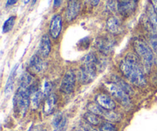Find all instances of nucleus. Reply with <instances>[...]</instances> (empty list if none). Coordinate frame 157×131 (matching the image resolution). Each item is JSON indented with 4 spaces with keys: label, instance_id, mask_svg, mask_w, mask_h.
Returning a JSON list of instances; mask_svg holds the SVG:
<instances>
[{
    "label": "nucleus",
    "instance_id": "obj_1",
    "mask_svg": "<svg viewBox=\"0 0 157 131\" xmlns=\"http://www.w3.org/2000/svg\"><path fill=\"white\" fill-rule=\"evenodd\" d=\"M120 69L123 75L133 84L137 87H144L147 84L141 61L137 56L129 54L120 64Z\"/></svg>",
    "mask_w": 157,
    "mask_h": 131
},
{
    "label": "nucleus",
    "instance_id": "obj_2",
    "mask_svg": "<svg viewBox=\"0 0 157 131\" xmlns=\"http://www.w3.org/2000/svg\"><path fill=\"white\" fill-rule=\"evenodd\" d=\"M98 59L94 53L87 54L81 59V67L78 72V79L82 84H87L94 81L98 75Z\"/></svg>",
    "mask_w": 157,
    "mask_h": 131
},
{
    "label": "nucleus",
    "instance_id": "obj_3",
    "mask_svg": "<svg viewBox=\"0 0 157 131\" xmlns=\"http://www.w3.org/2000/svg\"><path fill=\"white\" fill-rule=\"evenodd\" d=\"M133 44L135 52L144 66V70L149 72L154 62L153 50L144 40L139 38L135 39Z\"/></svg>",
    "mask_w": 157,
    "mask_h": 131
},
{
    "label": "nucleus",
    "instance_id": "obj_4",
    "mask_svg": "<svg viewBox=\"0 0 157 131\" xmlns=\"http://www.w3.org/2000/svg\"><path fill=\"white\" fill-rule=\"evenodd\" d=\"M31 91L18 88L13 98V106L15 111L19 116L24 117L30 106Z\"/></svg>",
    "mask_w": 157,
    "mask_h": 131
},
{
    "label": "nucleus",
    "instance_id": "obj_5",
    "mask_svg": "<svg viewBox=\"0 0 157 131\" xmlns=\"http://www.w3.org/2000/svg\"><path fill=\"white\" fill-rule=\"evenodd\" d=\"M104 87L107 89V91L110 94V95L113 98H115L121 105L124 107H130L131 104L130 94L126 93L117 84L110 81L104 83Z\"/></svg>",
    "mask_w": 157,
    "mask_h": 131
},
{
    "label": "nucleus",
    "instance_id": "obj_6",
    "mask_svg": "<svg viewBox=\"0 0 157 131\" xmlns=\"http://www.w3.org/2000/svg\"><path fill=\"white\" fill-rule=\"evenodd\" d=\"M77 77L72 70H68L65 74L61 81L60 90L65 94H70L75 90V83Z\"/></svg>",
    "mask_w": 157,
    "mask_h": 131
},
{
    "label": "nucleus",
    "instance_id": "obj_7",
    "mask_svg": "<svg viewBox=\"0 0 157 131\" xmlns=\"http://www.w3.org/2000/svg\"><path fill=\"white\" fill-rule=\"evenodd\" d=\"M95 45L101 54L104 55H108L113 50L114 41L107 37H100L96 39Z\"/></svg>",
    "mask_w": 157,
    "mask_h": 131
},
{
    "label": "nucleus",
    "instance_id": "obj_8",
    "mask_svg": "<svg viewBox=\"0 0 157 131\" xmlns=\"http://www.w3.org/2000/svg\"><path fill=\"white\" fill-rule=\"evenodd\" d=\"M81 10L80 0H69L65 12V18L67 21H72L77 18Z\"/></svg>",
    "mask_w": 157,
    "mask_h": 131
},
{
    "label": "nucleus",
    "instance_id": "obj_9",
    "mask_svg": "<svg viewBox=\"0 0 157 131\" xmlns=\"http://www.w3.org/2000/svg\"><path fill=\"white\" fill-rule=\"evenodd\" d=\"M96 103L102 108L107 110H113L116 108V103L111 97L104 93H101L96 96Z\"/></svg>",
    "mask_w": 157,
    "mask_h": 131
},
{
    "label": "nucleus",
    "instance_id": "obj_10",
    "mask_svg": "<svg viewBox=\"0 0 157 131\" xmlns=\"http://www.w3.org/2000/svg\"><path fill=\"white\" fill-rule=\"evenodd\" d=\"M62 30V18L60 15H55L52 17L50 23V35L54 39L59 37Z\"/></svg>",
    "mask_w": 157,
    "mask_h": 131
},
{
    "label": "nucleus",
    "instance_id": "obj_11",
    "mask_svg": "<svg viewBox=\"0 0 157 131\" xmlns=\"http://www.w3.org/2000/svg\"><path fill=\"white\" fill-rule=\"evenodd\" d=\"M146 25H147L149 32H156L157 33V13L152 5L149 6L147 9V18Z\"/></svg>",
    "mask_w": 157,
    "mask_h": 131
},
{
    "label": "nucleus",
    "instance_id": "obj_12",
    "mask_svg": "<svg viewBox=\"0 0 157 131\" xmlns=\"http://www.w3.org/2000/svg\"><path fill=\"white\" fill-rule=\"evenodd\" d=\"M117 10L121 15H129L135 9V2L133 0H117Z\"/></svg>",
    "mask_w": 157,
    "mask_h": 131
},
{
    "label": "nucleus",
    "instance_id": "obj_13",
    "mask_svg": "<svg viewBox=\"0 0 157 131\" xmlns=\"http://www.w3.org/2000/svg\"><path fill=\"white\" fill-rule=\"evenodd\" d=\"M52 49L50 38L48 35H44L41 37L38 46V55L41 58H47L49 55Z\"/></svg>",
    "mask_w": 157,
    "mask_h": 131
},
{
    "label": "nucleus",
    "instance_id": "obj_14",
    "mask_svg": "<svg viewBox=\"0 0 157 131\" xmlns=\"http://www.w3.org/2000/svg\"><path fill=\"white\" fill-rule=\"evenodd\" d=\"M57 95L52 93L49 96L46 98L44 101V106H43V112L45 115H50L55 112V107L57 104Z\"/></svg>",
    "mask_w": 157,
    "mask_h": 131
},
{
    "label": "nucleus",
    "instance_id": "obj_15",
    "mask_svg": "<svg viewBox=\"0 0 157 131\" xmlns=\"http://www.w3.org/2000/svg\"><path fill=\"white\" fill-rule=\"evenodd\" d=\"M29 67L31 70L35 73L42 71L45 67V62L42 60V58L39 55H34L29 61Z\"/></svg>",
    "mask_w": 157,
    "mask_h": 131
},
{
    "label": "nucleus",
    "instance_id": "obj_16",
    "mask_svg": "<svg viewBox=\"0 0 157 131\" xmlns=\"http://www.w3.org/2000/svg\"><path fill=\"white\" fill-rule=\"evenodd\" d=\"M107 29L110 33L113 35H117L121 33L122 29L119 18L115 16L110 17L107 21Z\"/></svg>",
    "mask_w": 157,
    "mask_h": 131
},
{
    "label": "nucleus",
    "instance_id": "obj_17",
    "mask_svg": "<svg viewBox=\"0 0 157 131\" xmlns=\"http://www.w3.org/2000/svg\"><path fill=\"white\" fill-rule=\"evenodd\" d=\"M43 98H44V93L41 90L38 89L31 94L30 106L33 110H37L39 107Z\"/></svg>",
    "mask_w": 157,
    "mask_h": 131
},
{
    "label": "nucleus",
    "instance_id": "obj_18",
    "mask_svg": "<svg viewBox=\"0 0 157 131\" xmlns=\"http://www.w3.org/2000/svg\"><path fill=\"white\" fill-rule=\"evenodd\" d=\"M18 64H16L13 67H12V71H11L9 76L8 78L7 81L6 83V87H5V94L6 95L10 94L11 92L13 90V85H14V81H15V75H16V71L18 69Z\"/></svg>",
    "mask_w": 157,
    "mask_h": 131
},
{
    "label": "nucleus",
    "instance_id": "obj_19",
    "mask_svg": "<svg viewBox=\"0 0 157 131\" xmlns=\"http://www.w3.org/2000/svg\"><path fill=\"white\" fill-rule=\"evenodd\" d=\"M33 84V78L32 75L28 72H25L21 76L19 81V87L18 88L22 90H28Z\"/></svg>",
    "mask_w": 157,
    "mask_h": 131
},
{
    "label": "nucleus",
    "instance_id": "obj_20",
    "mask_svg": "<svg viewBox=\"0 0 157 131\" xmlns=\"http://www.w3.org/2000/svg\"><path fill=\"white\" fill-rule=\"evenodd\" d=\"M110 81L117 84L121 88H122L123 90H124L126 93L128 94H133V89L131 88V87L129 85V84H127L125 81H124V80H123L122 78H120V77L117 76V75H113V76L111 77V80H110Z\"/></svg>",
    "mask_w": 157,
    "mask_h": 131
},
{
    "label": "nucleus",
    "instance_id": "obj_21",
    "mask_svg": "<svg viewBox=\"0 0 157 131\" xmlns=\"http://www.w3.org/2000/svg\"><path fill=\"white\" fill-rule=\"evenodd\" d=\"M103 118H105L107 121H110V122H119L121 118H122V117L120 114L116 113L113 110H106L104 115H103Z\"/></svg>",
    "mask_w": 157,
    "mask_h": 131
},
{
    "label": "nucleus",
    "instance_id": "obj_22",
    "mask_svg": "<svg viewBox=\"0 0 157 131\" xmlns=\"http://www.w3.org/2000/svg\"><path fill=\"white\" fill-rule=\"evenodd\" d=\"M87 110H89V112H91V113L94 114L98 115V116L103 118V115H104V112H105V109L102 108L100 105H98L97 103H91V104H89L87 105Z\"/></svg>",
    "mask_w": 157,
    "mask_h": 131
},
{
    "label": "nucleus",
    "instance_id": "obj_23",
    "mask_svg": "<svg viewBox=\"0 0 157 131\" xmlns=\"http://www.w3.org/2000/svg\"><path fill=\"white\" fill-rule=\"evenodd\" d=\"M84 119L86 120L87 122H88L89 124L93 126H98L101 124L100 117L94 114L91 113V112H87V113H86L84 114Z\"/></svg>",
    "mask_w": 157,
    "mask_h": 131
},
{
    "label": "nucleus",
    "instance_id": "obj_24",
    "mask_svg": "<svg viewBox=\"0 0 157 131\" xmlns=\"http://www.w3.org/2000/svg\"><path fill=\"white\" fill-rule=\"evenodd\" d=\"M15 23V16H11L6 20L2 25L3 33H8L13 29Z\"/></svg>",
    "mask_w": 157,
    "mask_h": 131
},
{
    "label": "nucleus",
    "instance_id": "obj_25",
    "mask_svg": "<svg viewBox=\"0 0 157 131\" xmlns=\"http://www.w3.org/2000/svg\"><path fill=\"white\" fill-rule=\"evenodd\" d=\"M65 119L66 118L63 117V114L61 113H58L57 114H55L53 118V121H52V126H53L54 129L61 126Z\"/></svg>",
    "mask_w": 157,
    "mask_h": 131
},
{
    "label": "nucleus",
    "instance_id": "obj_26",
    "mask_svg": "<svg viewBox=\"0 0 157 131\" xmlns=\"http://www.w3.org/2000/svg\"><path fill=\"white\" fill-rule=\"evenodd\" d=\"M150 44L152 50L157 54V33L156 32H150Z\"/></svg>",
    "mask_w": 157,
    "mask_h": 131
},
{
    "label": "nucleus",
    "instance_id": "obj_27",
    "mask_svg": "<svg viewBox=\"0 0 157 131\" xmlns=\"http://www.w3.org/2000/svg\"><path fill=\"white\" fill-rule=\"evenodd\" d=\"M101 131H117V129L110 122H105L101 124L100 127Z\"/></svg>",
    "mask_w": 157,
    "mask_h": 131
},
{
    "label": "nucleus",
    "instance_id": "obj_28",
    "mask_svg": "<svg viewBox=\"0 0 157 131\" xmlns=\"http://www.w3.org/2000/svg\"><path fill=\"white\" fill-rule=\"evenodd\" d=\"M52 83L49 81H45L44 84V90H43V93H44V98H47L48 96L52 94Z\"/></svg>",
    "mask_w": 157,
    "mask_h": 131
},
{
    "label": "nucleus",
    "instance_id": "obj_29",
    "mask_svg": "<svg viewBox=\"0 0 157 131\" xmlns=\"http://www.w3.org/2000/svg\"><path fill=\"white\" fill-rule=\"evenodd\" d=\"M67 119H65L61 126H59V127H57V128L54 129V131H67Z\"/></svg>",
    "mask_w": 157,
    "mask_h": 131
},
{
    "label": "nucleus",
    "instance_id": "obj_30",
    "mask_svg": "<svg viewBox=\"0 0 157 131\" xmlns=\"http://www.w3.org/2000/svg\"><path fill=\"white\" fill-rule=\"evenodd\" d=\"M76 131H95L94 129H92L91 127H89L87 125H83L81 126L79 128H78Z\"/></svg>",
    "mask_w": 157,
    "mask_h": 131
},
{
    "label": "nucleus",
    "instance_id": "obj_31",
    "mask_svg": "<svg viewBox=\"0 0 157 131\" xmlns=\"http://www.w3.org/2000/svg\"><path fill=\"white\" fill-rule=\"evenodd\" d=\"M115 4L114 2H113V1H112V0H110V1L108 2V3L107 4V9H109V10L110 11V12H112V11L115 10Z\"/></svg>",
    "mask_w": 157,
    "mask_h": 131
},
{
    "label": "nucleus",
    "instance_id": "obj_32",
    "mask_svg": "<svg viewBox=\"0 0 157 131\" xmlns=\"http://www.w3.org/2000/svg\"><path fill=\"white\" fill-rule=\"evenodd\" d=\"M63 0H54V7L55 8H58L61 5V3H62Z\"/></svg>",
    "mask_w": 157,
    "mask_h": 131
},
{
    "label": "nucleus",
    "instance_id": "obj_33",
    "mask_svg": "<svg viewBox=\"0 0 157 131\" xmlns=\"http://www.w3.org/2000/svg\"><path fill=\"white\" fill-rule=\"evenodd\" d=\"M17 2H18V0H7V2H6V6H13Z\"/></svg>",
    "mask_w": 157,
    "mask_h": 131
},
{
    "label": "nucleus",
    "instance_id": "obj_34",
    "mask_svg": "<svg viewBox=\"0 0 157 131\" xmlns=\"http://www.w3.org/2000/svg\"><path fill=\"white\" fill-rule=\"evenodd\" d=\"M151 5L157 13V0H151Z\"/></svg>",
    "mask_w": 157,
    "mask_h": 131
},
{
    "label": "nucleus",
    "instance_id": "obj_35",
    "mask_svg": "<svg viewBox=\"0 0 157 131\" xmlns=\"http://www.w3.org/2000/svg\"><path fill=\"white\" fill-rule=\"evenodd\" d=\"M90 2H91V4L93 5L94 6H96L99 4L100 0H90Z\"/></svg>",
    "mask_w": 157,
    "mask_h": 131
},
{
    "label": "nucleus",
    "instance_id": "obj_36",
    "mask_svg": "<svg viewBox=\"0 0 157 131\" xmlns=\"http://www.w3.org/2000/svg\"><path fill=\"white\" fill-rule=\"evenodd\" d=\"M29 131H39V130H38V127H32V128H31Z\"/></svg>",
    "mask_w": 157,
    "mask_h": 131
},
{
    "label": "nucleus",
    "instance_id": "obj_37",
    "mask_svg": "<svg viewBox=\"0 0 157 131\" xmlns=\"http://www.w3.org/2000/svg\"><path fill=\"white\" fill-rule=\"evenodd\" d=\"M30 2V0H23V2H24V4H28V3Z\"/></svg>",
    "mask_w": 157,
    "mask_h": 131
},
{
    "label": "nucleus",
    "instance_id": "obj_38",
    "mask_svg": "<svg viewBox=\"0 0 157 131\" xmlns=\"http://www.w3.org/2000/svg\"><path fill=\"white\" fill-rule=\"evenodd\" d=\"M37 0H32V5H35L36 3Z\"/></svg>",
    "mask_w": 157,
    "mask_h": 131
},
{
    "label": "nucleus",
    "instance_id": "obj_39",
    "mask_svg": "<svg viewBox=\"0 0 157 131\" xmlns=\"http://www.w3.org/2000/svg\"><path fill=\"white\" fill-rule=\"evenodd\" d=\"M133 1H134L135 3H136V2H138V0H133Z\"/></svg>",
    "mask_w": 157,
    "mask_h": 131
},
{
    "label": "nucleus",
    "instance_id": "obj_40",
    "mask_svg": "<svg viewBox=\"0 0 157 131\" xmlns=\"http://www.w3.org/2000/svg\"><path fill=\"white\" fill-rule=\"evenodd\" d=\"M155 62H156V64H157V58H156V60H155Z\"/></svg>",
    "mask_w": 157,
    "mask_h": 131
},
{
    "label": "nucleus",
    "instance_id": "obj_41",
    "mask_svg": "<svg viewBox=\"0 0 157 131\" xmlns=\"http://www.w3.org/2000/svg\"><path fill=\"white\" fill-rule=\"evenodd\" d=\"M41 131H47L46 130H41Z\"/></svg>",
    "mask_w": 157,
    "mask_h": 131
}]
</instances>
